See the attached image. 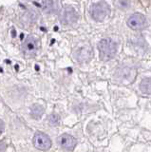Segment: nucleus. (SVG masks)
I'll return each mask as SVG.
<instances>
[{"label": "nucleus", "instance_id": "nucleus-1", "mask_svg": "<svg viewBox=\"0 0 151 152\" xmlns=\"http://www.w3.org/2000/svg\"><path fill=\"white\" fill-rule=\"evenodd\" d=\"M99 55L102 61H109L117 53V45L110 38H104L98 44Z\"/></svg>", "mask_w": 151, "mask_h": 152}, {"label": "nucleus", "instance_id": "nucleus-2", "mask_svg": "<svg viewBox=\"0 0 151 152\" xmlns=\"http://www.w3.org/2000/svg\"><path fill=\"white\" fill-rule=\"evenodd\" d=\"M89 12H90V15L93 20L101 22L109 13V6L106 2H97L91 5Z\"/></svg>", "mask_w": 151, "mask_h": 152}, {"label": "nucleus", "instance_id": "nucleus-3", "mask_svg": "<svg viewBox=\"0 0 151 152\" xmlns=\"http://www.w3.org/2000/svg\"><path fill=\"white\" fill-rule=\"evenodd\" d=\"M34 146L36 148L41 150H48L51 146V140L50 138L43 132H37L32 140Z\"/></svg>", "mask_w": 151, "mask_h": 152}, {"label": "nucleus", "instance_id": "nucleus-4", "mask_svg": "<svg viewBox=\"0 0 151 152\" xmlns=\"http://www.w3.org/2000/svg\"><path fill=\"white\" fill-rule=\"evenodd\" d=\"M78 20V13L72 7H66L60 14V21L64 25H72Z\"/></svg>", "mask_w": 151, "mask_h": 152}, {"label": "nucleus", "instance_id": "nucleus-5", "mask_svg": "<svg viewBox=\"0 0 151 152\" xmlns=\"http://www.w3.org/2000/svg\"><path fill=\"white\" fill-rule=\"evenodd\" d=\"M73 55L78 62H88L92 58L93 50L89 45L80 46L74 50Z\"/></svg>", "mask_w": 151, "mask_h": 152}, {"label": "nucleus", "instance_id": "nucleus-6", "mask_svg": "<svg viewBox=\"0 0 151 152\" xmlns=\"http://www.w3.org/2000/svg\"><path fill=\"white\" fill-rule=\"evenodd\" d=\"M22 50L27 56H34L38 50V41L32 35H30L22 45Z\"/></svg>", "mask_w": 151, "mask_h": 152}, {"label": "nucleus", "instance_id": "nucleus-7", "mask_svg": "<svg viewBox=\"0 0 151 152\" xmlns=\"http://www.w3.org/2000/svg\"><path fill=\"white\" fill-rule=\"evenodd\" d=\"M126 24L132 30H142L146 26V19L144 14L134 13L128 17Z\"/></svg>", "mask_w": 151, "mask_h": 152}, {"label": "nucleus", "instance_id": "nucleus-8", "mask_svg": "<svg viewBox=\"0 0 151 152\" xmlns=\"http://www.w3.org/2000/svg\"><path fill=\"white\" fill-rule=\"evenodd\" d=\"M60 146L66 150H73L77 145V140L69 134H62L58 139Z\"/></svg>", "mask_w": 151, "mask_h": 152}, {"label": "nucleus", "instance_id": "nucleus-9", "mask_svg": "<svg viewBox=\"0 0 151 152\" xmlns=\"http://www.w3.org/2000/svg\"><path fill=\"white\" fill-rule=\"evenodd\" d=\"M35 4L43 5V8L45 11L48 12H57L60 9V3L57 1H41V2H34Z\"/></svg>", "mask_w": 151, "mask_h": 152}, {"label": "nucleus", "instance_id": "nucleus-10", "mask_svg": "<svg viewBox=\"0 0 151 152\" xmlns=\"http://www.w3.org/2000/svg\"><path fill=\"white\" fill-rule=\"evenodd\" d=\"M140 89L144 94H151V78H144L140 83Z\"/></svg>", "mask_w": 151, "mask_h": 152}, {"label": "nucleus", "instance_id": "nucleus-11", "mask_svg": "<svg viewBox=\"0 0 151 152\" xmlns=\"http://www.w3.org/2000/svg\"><path fill=\"white\" fill-rule=\"evenodd\" d=\"M31 116L35 118V119H39L45 111V108L43 106H41L39 104H35L31 107Z\"/></svg>", "mask_w": 151, "mask_h": 152}, {"label": "nucleus", "instance_id": "nucleus-12", "mask_svg": "<svg viewBox=\"0 0 151 152\" xmlns=\"http://www.w3.org/2000/svg\"><path fill=\"white\" fill-rule=\"evenodd\" d=\"M48 121H49V124L51 126H57L58 124L60 123V116L57 115V114H50L48 117Z\"/></svg>", "mask_w": 151, "mask_h": 152}, {"label": "nucleus", "instance_id": "nucleus-13", "mask_svg": "<svg viewBox=\"0 0 151 152\" xmlns=\"http://www.w3.org/2000/svg\"><path fill=\"white\" fill-rule=\"evenodd\" d=\"M118 5H120V8H127V6L129 5V2L128 1H117L116 2Z\"/></svg>", "mask_w": 151, "mask_h": 152}, {"label": "nucleus", "instance_id": "nucleus-14", "mask_svg": "<svg viewBox=\"0 0 151 152\" xmlns=\"http://www.w3.org/2000/svg\"><path fill=\"white\" fill-rule=\"evenodd\" d=\"M6 148H7V145L4 142L0 141V152H5Z\"/></svg>", "mask_w": 151, "mask_h": 152}, {"label": "nucleus", "instance_id": "nucleus-15", "mask_svg": "<svg viewBox=\"0 0 151 152\" xmlns=\"http://www.w3.org/2000/svg\"><path fill=\"white\" fill-rule=\"evenodd\" d=\"M4 128H5V124H4V122L0 119V135L4 132Z\"/></svg>", "mask_w": 151, "mask_h": 152}]
</instances>
